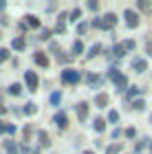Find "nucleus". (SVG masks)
<instances>
[{"label":"nucleus","instance_id":"obj_15","mask_svg":"<svg viewBox=\"0 0 152 154\" xmlns=\"http://www.w3.org/2000/svg\"><path fill=\"white\" fill-rule=\"evenodd\" d=\"M99 51H101V46H99V44H93V46H91V51H88V55H86V57H95V55H97Z\"/></svg>","mask_w":152,"mask_h":154},{"label":"nucleus","instance_id":"obj_28","mask_svg":"<svg viewBox=\"0 0 152 154\" xmlns=\"http://www.w3.org/2000/svg\"><path fill=\"white\" fill-rule=\"evenodd\" d=\"M68 60H71V57H68V55H62V53L57 55V62H60V64H66Z\"/></svg>","mask_w":152,"mask_h":154},{"label":"nucleus","instance_id":"obj_7","mask_svg":"<svg viewBox=\"0 0 152 154\" xmlns=\"http://www.w3.org/2000/svg\"><path fill=\"white\" fill-rule=\"evenodd\" d=\"M126 84H128V79H126L123 75H119V77H117V79H115V88H117V93H123Z\"/></svg>","mask_w":152,"mask_h":154},{"label":"nucleus","instance_id":"obj_19","mask_svg":"<svg viewBox=\"0 0 152 154\" xmlns=\"http://www.w3.org/2000/svg\"><path fill=\"white\" fill-rule=\"evenodd\" d=\"M121 46H123V51H132V48H135V42H132V40H126V42H121Z\"/></svg>","mask_w":152,"mask_h":154},{"label":"nucleus","instance_id":"obj_5","mask_svg":"<svg viewBox=\"0 0 152 154\" xmlns=\"http://www.w3.org/2000/svg\"><path fill=\"white\" fill-rule=\"evenodd\" d=\"M24 46H26L24 38H16V40H11V48H13V51H24Z\"/></svg>","mask_w":152,"mask_h":154},{"label":"nucleus","instance_id":"obj_18","mask_svg":"<svg viewBox=\"0 0 152 154\" xmlns=\"http://www.w3.org/2000/svg\"><path fill=\"white\" fill-rule=\"evenodd\" d=\"M5 148H7L9 154H16V143H13V141H5Z\"/></svg>","mask_w":152,"mask_h":154},{"label":"nucleus","instance_id":"obj_29","mask_svg":"<svg viewBox=\"0 0 152 154\" xmlns=\"http://www.w3.org/2000/svg\"><path fill=\"white\" fill-rule=\"evenodd\" d=\"M7 55H9V51H7V48H0V62H5Z\"/></svg>","mask_w":152,"mask_h":154},{"label":"nucleus","instance_id":"obj_3","mask_svg":"<svg viewBox=\"0 0 152 154\" xmlns=\"http://www.w3.org/2000/svg\"><path fill=\"white\" fill-rule=\"evenodd\" d=\"M53 121H55V125H57V128H62V130H64L66 125H68V119H66L64 112H57V115L53 117Z\"/></svg>","mask_w":152,"mask_h":154},{"label":"nucleus","instance_id":"obj_33","mask_svg":"<svg viewBox=\"0 0 152 154\" xmlns=\"http://www.w3.org/2000/svg\"><path fill=\"white\" fill-rule=\"evenodd\" d=\"M110 137H113V139H117V137H121V130H119V128H115L113 132H110Z\"/></svg>","mask_w":152,"mask_h":154},{"label":"nucleus","instance_id":"obj_21","mask_svg":"<svg viewBox=\"0 0 152 154\" xmlns=\"http://www.w3.org/2000/svg\"><path fill=\"white\" fill-rule=\"evenodd\" d=\"M119 152H121V145H110L106 150V154H119Z\"/></svg>","mask_w":152,"mask_h":154},{"label":"nucleus","instance_id":"obj_23","mask_svg":"<svg viewBox=\"0 0 152 154\" xmlns=\"http://www.w3.org/2000/svg\"><path fill=\"white\" fill-rule=\"evenodd\" d=\"M108 121H113V123H117V121H119V115H117L115 110H110V112H108Z\"/></svg>","mask_w":152,"mask_h":154},{"label":"nucleus","instance_id":"obj_6","mask_svg":"<svg viewBox=\"0 0 152 154\" xmlns=\"http://www.w3.org/2000/svg\"><path fill=\"white\" fill-rule=\"evenodd\" d=\"M132 66H135V71L137 73H143L148 68V64H146V60H141V57H137V60H132Z\"/></svg>","mask_w":152,"mask_h":154},{"label":"nucleus","instance_id":"obj_11","mask_svg":"<svg viewBox=\"0 0 152 154\" xmlns=\"http://www.w3.org/2000/svg\"><path fill=\"white\" fill-rule=\"evenodd\" d=\"M77 117L79 119H86L88 117V106H86V103H79V106H77Z\"/></svg>","mask_w":152,"mask_h":154},{"label":"nucleus","instance_id":"obj_37","mask_svg":"<svg viewBox=\"0 0 152 154\" xmlns=\"http://www.w3.org/2000/svg\"><path fill=\"white\" fill-rule=\"evenodd\" d=\"M2 132H5V125H2V121H0V134H2Z\"/></svg>","mask_w":152,"mask_h":154},{"label":"nucleus","instance_id":"obj_25","mask_svg":"<svg viewBox=\"0 0 152 154\" xmlns=\"http://www.w3.org/2000/svg\"><path fill=\"white\" fill-rule=\"evenodd\" d=\"M9 93H11V95H20V84H11V86H9Z\"/></svg>","mask_w":152,"mask_h":154},{"label":"nucleus","instance_id":"obj_14","mask_svg":"<svg viewBox=\"0 0 152 154\" xmlns=\"http://www.w3.org/2000/svg\"><path fill=\"white\" fill-rule=\"evenodd\" d=\"M82 51H84V44H82L79 40H77V42H73V53H75V55H79Z\"/></svg>","mask_w":152,"mask_h":154},{"label":"nucleus","instance_id":"obj_27","mask_svg":"<svg viewBox=\"0 0 152 154\" xmlns=\"http://www.w3.org/2000/svg\"><path fill=\"white\" fill-rule=\"evenodd\" d=\"M86 82L91 84V86H95V84H99V79H97L95 75H88V77H86Z\"/></svg>","mask_w":152,"mask_h":154},{"label":"nucleus","instance_id":"obj_34","mask_svg":"<svg viewBox=\"0 0 152 154\" xmlns=\"http://www.w3.org/2000/svg\"><path fill=\"white\" fill-rule=\"evenodd\" d=\"M135 134H137V132H135V128H128V130H126V137H130V139H132Z\"/></svg>","mask_w":152,"mask_h":154},{"label":"nucleus","instance_id":"obj_35","mask_svg":"<svg viewBox=\"0 0 152 154\" xmlns=\"http://www.w3.org/2000/svg\"><path fill=\"white\" fill-rule=\"evenodd\" d=\"M42 38H44V40H49V38H51V31H49V29H44V31H42Z\"/></svg>","mask_w":152,"mask_h":154},{"label":"nucleus","instance_id":"obj_22","mask_svg":"<svg viewBox=\"0 0 152 154\" xmlns=\"http://www.w3.org/2000/svg\"><path fill=\"white\" fill-rule=\"evenodd\" d=\"M143 106H146L143 99H135V101H132V108H135V110H143Z\"/></svg>","mask_w":152,"mask_h":154},{"label":"nucleus","instance_id":"obj_4","mask_svg":"<svg viewBox=\"0 0 152 154\" xmlns=\"http://www.w3.org/2000/svg\"><path fill=\"white\" fill-rule=\"evenodd\" d=\"M126 22H128V26H137V24H139V16H137V13L135 11H126Z\"/></svg>","mask_w":152,"mask_h":154},{"label":"nucleus","instance_id":"obj_13","mask_svg":"<svg viewBox=\"0 0 152 154\" xmlns=\"http://www.w3.org/2000/svg\"><path fill=\"white\" fill-rule=\"evenodd\" d=\"M60 101H62V93H60V90H55V93L51 95V103H53V106H57Z\"/></svg>","mask_w":152,"mask_h":154},{"label":"nucleus","instance_id":"obj_16","mask_svg":"<svg viewBox=\"0 0 152 154\" xmlns=\"http://www.w3.org/2000/svg\"><path fill=\"white\" fill-rule=\"evenodd\" d=\"M26 22H29V26H33V29H36V26H40V22H38L36 16H26Z\"/></svg>","mask_w":152,"mask_h":154},{"label":"nucleus","instance_id":"obj_36","mask_svg":"<svg viewBox=\"0 0 152 154\" xmlns=\"http://www.w3.org/2000/svg\"><path fill=\"white\" fill-rule=\"evenodd\" d=\"M5 112H7V108L2 106V103H0V115H5Z\"/></svg>","mask_w":152,"mask_h":154},{"label":"nucleus","instance_id":"obj_31","mask_svg":"<svg viewBox=\"0 0 152 154\" xmlns=\"http://www.w3.org/2000/svg\"><path fill=\"white\" fill-rule=\"evenodd\" d=\"M5 132H9V134H16V125H5Z\"/></svg>","mask_w":152,"mask_h":154},{"label":"nucleus","instance_id":"obj_20","mask_svg":"<svg viewBox=\"0 0 152 154\" xmlns=\"http://www.w3.org/2000/svg\"><path fill=\"white\" fill-rule=\"evenodd\" d=\"M36 103H26V106H24V115H33V112H36Z\"/></svg>","mask_w":152,"mask_h":154},{"label":"nucleus","instance_id":"obj_26","mask_svg":"<svg viewBox=\"0 0 152 154\" xmlns=\"http://www.w3.org/2000/svg\"><path fill=\"white\" fill-rule=\"evenodd\" d=\"M79 18H82V11L79 9H73L71 11V20H79Z\"/></svg>","mask_w":152,"mask_h":154},{"label":"nucleus","instance_id":"obj_9","mask_svg":"<svg viewBox=\"0 0 152 154\" xmlns=\"http://www.w3.org/2000/svg\"><path fill=\"white\" fill-rule=\"evenodd\" d=\"M33 57H36V64L38 66H49V60H46V55H42V53H36V55H33Z\"/></svg>","mask_w":152,"mask_h":154},{"label":"nucleus","instance_id":"obj_2","mask_svg":"<svg viewBox=\"0 0 152 154\" xmlns=\"http://www.w3.org/2000/svg\"><path fill=\"white\" fill-rule=\"evenodd\" d=\"M24 82H26V86H29V90H38V75L33 71L24 73Z\"/></svg>","mask_w":152,"mask_h":154},{"label":"nucleus","instance_id":"obj_10","mask_svg":"<svg viewBox=\"0 0 152 154\" xmlns=\"http://www.w3.org/2000/svg\"><path fill=\"white\" fill-rule=\"evenodd\" d=\"M115 22H117V16H115V13H106V16H104V24H106V29H110Z\"/></svg>","mask_w":152,"mask_h":154},{"label":"nucleus","instance_id":"obj_38","mask_svg":"<svg viewBox=\"0 0 152 154\" xmlns=\"http://www.w3.org/2000/svg\"><path fill=\"white\" fill-rule=\"evenodd\" d=\"M84 154H95V152H84Z\"/></svg>","mask_w":152,"mask_h":154},{"label":"nucleus","instance_id":"obj_12","mask_svg":"<svg viewBox=\"0 0 152 154\" xmlns=\"http://www.w3.org/2000/svg\"><path fill=\"white\" fill-rule=\"evenodd\" d=\"M38 139H40V145L49 148V137H46V132H38Z\"/></svg>","mask_w":152,"mask_h":154},{"label":"nucleus","instance_id":"obj_24","mask_svg":"<svg viewBox=\"0 0 152 154\" xmlns=\"http://www.w3.org/2000/svg\"><path fill=\"white\" fill-rule=\"evenodd\" d=\"M104 128H106V125H104L101 119H95V130H97V132H104Z\"/></svg>","mask_w":152,"mask_h":154},{"label":"nucleus","instance_id":"obj_8","mask_svg":"<svg viewBox=\"0 0 152 154\" xmlns=\"http://www.w3.org/2000/svg\"><path fill=\"white\" fill-rule=\"evenodd\" d=\"M95 103H97V108H106V103H108V95H106V93H99L97 97H95Z\"/></svg>","mask_w":152,"mask_h":154},{"label":"nucleus","instance_id":"obj_30","mask_svg":"<svg viewBox=\"0 0 152 154\" xmlns=\"http://www.w3.org/2000/svg\"><path fill=\"white\" fill-rule=\"evenodd\" d=\"M86 29H88V24H86V22H82V24H77V33H84Z\"/></svg>","mask_w":152,"mask_h":154},{"label":"nucleus","instance_id":"obj_32","mask_svg":"<svg viewBox=\"0 0 152 154\" xmlns=\"http://www.w3.org/2000/svg\"><path fill=\"white\" fill-rule=\"evenodd\" d=\"M139 93H141L139 88H132V90H130V93H128V99H132V97H135V95H139Z\"/></svg>","mask_w":152,"mask_h":154},{"label":"nucleus","instance_id":"obj_17","mask_svg":"<svg viewBox=\"0 0 152 154\" xmlns=\"http://www.w3.org/2000/svg\"><path fill=\"white\" fill-rule=\"evenodd\" d=\"M113 53L117 55V57H121V55H126V51H123V46H121V44H117V46H113Z\"/></svg>","mask_w":152,"mask_h":154},{"label":"nucleus","instance_id":"obj_1","mask_svg":"<svg viewBox=\"0 0 152 154\" xmlns=\"http://www.w3.org/2000/svg\"><path fill=\"white\" fill-rule=\"evenodd\" d=\"M62 82H79V71H73V68H66V71H62Z\"/></svg>","mask_w":152,"mask_h":154}]
</instances>
